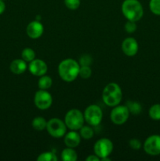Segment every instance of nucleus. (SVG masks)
I'll list each match as a JSON object with an SVG mask.
<instances>
[{
  "instance_id": "f257e3e1",
  "label": "nucleus",
  "mask_w": 160,
  "mask_h": 161,
  "mask_svg": "<svg viewBox=\"0 0 160 161\" xmlns=\"http://www.w3.org/2000/svg\"><path fill=\"white\" fill-rule=\"evenodd\" d=\"M80 64L72 58H67L61 61L58 65V74L61 80L70 83L76 80L79 73Z\"/></svg>"
},
{
  "instance_id": "f03ea898",
  "label": "nucleus",
  "mask_w": 160,
  "mask_h": 161,
  "mask_svg": "<svg viewBox=\"0 0 160 161\" xmlns=\"http://www.w3.org/2000/svg\"><path fill=\"white\" fill-rule=\"evenodd\" d=\"M121 9L124 17L132 21H138L144 15V9L138 0H124Z\"/></svg>"
},
{
  "instance_id": "7ed1b4c3",
  "label": "nucleus",
  "mask_w": 160,
  "mask_h": 161,
  "mask_svg": "<svg viewBox=\"0 0 160 161\" xmlns=\"http://www.w3.org/2000/svg\"><path fill=\"white\" fill-rule=\"evenodd\" d=\"M122 98V91L118 83H110L104 88L102 99L108 106L115 107L119 105Z\"/></svg>"
},
{
  "instance_id": "20e7f679",
  "label": "nucleus",
  "mask_w": 160,
  "mask_h": 161,
  "mask_svg": "<svg viewBox=\"0 0 160 161\" xmlns=\"http://www.w3.org/2000/svg\"><path fill=\"white\" fill-rule=\"evenodd\" d=\"M84 115L80 110L77 108H72L69 110L64 117V123L68 129L72 130H80L84 125Z\"/></svg>"
},
{
  "instance_id": "39448f33",
  "label": "nucleus",
  "mask_w": 160,
  "mask_h": 161,
  "mask_svg": "<svg viewBox=\"0 0 160 161\" xmlns=\"http://www.w3.org/2000/svg\"><path fill=\"white\" fill-rule=\"evenodd\" d=\"M67 126L64 121L58 118H52L47 121L46 130L53 138H61L67 133Z\"/></svg>"
},
{
  "instance_id": "423d86ee",
  "label": "nucleus",
  "mask_w": 160,
  "mask_h": 161,
  "mask_svg": "<svg viewBox=\"0 0 160 161\" xmlns=\"http://www.w3.org/2000/svg\"><path fill=\"white\" fill-rule=\"evenodd\" d=\"M85 121L89 125L96 127L100 124L103 118V112L100 107L97 105H90L85 109L84 113Z\"/></svg>"
},
{
  "instance_id": "0eeeda50",
  "label": "nucleus",
  "mask_w": 160,
  "mask_h": 161,
  "mask_svg": "<svg viewBox=\"0 0 160 161\" xmlns=\"http://www.w3.org/2000/svg\"><path fill=\"white\" fill-rule=\"evenodd\" d=\"M130 111L126 105H116L110 114L111 122L115 125H122L129 119Z\"/></svg>"
},
{
  "instance_id": "6e6552de",
  "label": "nucleus",
  "mask_w": 160,
  "mask_h": 161,
  "mask_svg": "<svg viewBox=\"0 0 160 161\" xmlns=\"http://www.w3.org/2000/svg\"><path fill=\"white\" fill-rule=\"evenodd\" d=\"M94 153L100 159L109 157L113 150V143L108 138H100L94 144Z\"/></svg>"
},
{
  "instance_id": "1a4fd4ad",
  "label": "nucleus",
  "mask_w": 160,
  "mask_h": 161,
  "mask_svg": "<svg viewBox=\"0 0 160 161\" xmlns=\"http://www.w3.org/2000/svg\"><path fill=\"white\" fill-rule=\"evenodd\" d=\"M34 103L39 109H48L53 103V97L47 90L39 89L35 94Z\"/></svg>"
},
{
  "instance_id": "9d476101",
  "label": "nucleus",
  "mask_w": 160,
  "mask_h": 161,
  "mask_svg": "<svg viewBox=\"0 0 160 161\" xmlns=\"http://www.w3.org/2000/svg\"><path fill=\"white\" fill-rule=\"evenodd\" d=\"M144 150L150 156L160 155V135H152L144 142Z\"/></svg>"
},
{
  "instance_id": "9b49d317",
  "label": "nucleus",
  "mask_w": 160,
  "mask_h": 161,
  "mask_svg": "<svg viewBox=\"0 0 160 161\" xmlns=\"http://www.w3.org/2000/svg\"><path fill=\"white\" fill-rule=\"evenodd\" d=\"M121 47L124 54L128 57H133L137 53L139 45L134 38L129 37L122 41Z\"/></svg>"
},
{
  "instance_id": "f8f14e48",
  "label": "nucleus",
  "mask_w": 160,
  "mask_h": 161,
  "mask_svg": "<svg viewBox=\"0 0 160 161\" xmlns=\"http://www.w3.org/2000/svg\"><path fill=\"white\" fill-rule=\"evenodd\" d=\"M28 69L33 75L42 76V75H45L48 71V67H47L46 63L42 60L34 59L31 62H29Z\"/></svg>"
},
{
  "instance_id": "ddd939ff",
  "label": "nucleus",
  "mask_w": 160,
  "mask_h": 161,
  "mask_svg": "<svg viewBox=\"0 0 160 161\" xmlns=\"http://www.w3.org/2000/svg\"><path fill=\"white\" fill-rule=\"evenodd\" d=\"M44 31V27L39 20H33L30 22L26 28V32L28 37L31 39H36L42 36Z\"/></svg>"
},
{
  "instance_id": "4468645a",
  "label": "nucleus",
  "mask_w": 160,
  "mask_h": 161,
  "mask_svg": "<svg viewBox=\"0 0 160 161\" xmlns=\"http://www.w3.org/2000/svg\"><path fill=\"white\" fill-rule=\"evenodd\" d=\"M64 144L66 145L67 147L70 148H75L80 144L81 142V136L80 134L76 132L75 130H71L65 134L64 138Z\"/></svg>"
},
{
  "instance_id": "2eb2a0df",
  "label": "nucleus",
  "mask_w": 160,
  "mask_h": 161,
  "mask_svg": "<svg viewBox=\"0 0 160 161\" xmlns=\"http://www.w3.org/2000/svg\"><path fill=\"white\" fill-rule=\"evenodd\" d=\"M27 66L26 61L23 59H15L11 62L10 64V71L15 75H20L26 71Z\"/></svg>"
},
{
  "instance_id": "dca6fc26",
  "label": "nucleus",
  "mask_w": 160,
  "mask_h": 161,
  "mask_svg": "<svg viewBox=\"0 0 160 161\" xmlns=\"http://www.w3.org/2000/svg\"><path fill=\"white\" fill-rule=\"evenodd\" d=\"M61 159L64 161H76L78 155L73 148L67 147L61 152Z\"/></svg>"
},
{
  "instance_id": "f3484780",
  "label": "nucleus",
  "mask_w": 160,
  "mask_h": 161,
  "mask_svg": "<svg viewBox=\"0 0 160 161\" xmlns=\"http://www.w3.org/2000/svg\"><path fill=\"white\" fill-rule=\"evenodd\" d=\"M47 121L45 120V118L42 117V116H37V117L34 118L31 123L32 127L35 130L38 131H42V130H45L46 128Z\"/></svg>"
},
{
  "instance_id": "a211bd4d",
  "label": "nucleus",
  "mask_w": 160,
  "mask_h": 161,
  "mask_svg": "<svg viewBox=\"0 0 160 161\" xmlns=\"http://www.w3.org/2000/svg\"><path fill=\"white\" fill-rule=\"evenodd\" d=\"M53 84V80L50 76L43 75L40 76L39 82H38V86L41 90H48L51 87Z\"/></svg>"
},
{
  "instance_id": "6ab92c4d",
  "label": "nucleus",
  "mask_w": 160,
  "mask_h": 161,
  "mask_svg": "<svg viewBox=\"0 0 160 161\" xmlns=\"http://www.w3.org/2000/svg\"><path fill=\"white\" fill-rule=\"evenodd\" d=\"M21 58L26 62H31L34 59H35V52L31 48L27 47L22 50Z\"/></svg>"
},
{
  "instance_id": "aec40b11",
  "label": "nucleus",
  "mask_w": 160,
  "mask_h": 161,
  "mask_svg": "<svg viewBox=\"0 0 160 161\" xmlns=\"http://www.w3.org/2000/svg\"><path fill=\"white\" fill-rule=\"evenodd\" d=\"M149 116L153 120H160V104L152 105L148 111Z\"/></svg>"
},
{
  "instance_id": "412c9836",
  "label": "nucleus",
  "mask_w": 160,
  "mask_h": 161,
  "mask_svg": "<svg viewBox=\"0 0 160 161\" xmlns=\"http://www.w3.org/2000/svg\"><path fill=\"white\" fill-rule=\"evenodd\" d=\"M94 131L93 128L89 126H84L80 128V136L81 138H84V139H90L93 137Z\"/></svg>"
},
{
  "instance_id": "4be33fe9",
  "label": "nucleus",
  "mask_w": 160,
  "mask_h": 161,
  "mask_svg": "<svg viewBox=\"0 0 160 161\" xmlns=\"http://www.w3.org/2000/svg\"><path fill=\"white\" fill-rule=\"evenodd\" d=\"M38 161H57L58 158L56 154L53 152H44L39 154L37 157Z\"/></svg>"
},
{
  "instance_id": "5701e85b",
  "label": "nucleus",
  "mask_w": 160,
  "mask_h": 161,
  "mask_svg": "<svg viewBox=\"0 0 160 161\" xmlns=\"http://www.w3.org/2000/svg\"><path fill=\"white\" fill-rule=\"evenodd\" d=\"M126 106L128 108L130 113L132 114H139L141 113V110H142V107L141 105L139 102H127Z\"/></svg>"
},
{
  "instance_id": "b1692460",
  "label": "nucleus",
  "mask_w": 160,
  "mask_h": 161,
  "mask_svg": "<svg viewBox=\"0 0 160 161\" xmlns=\"http://www.w3.org/2000/svg\"><path fill=\"white\" fill-rule=\"evenodd\" d=\"M149 8L152 14L160 16V0H150Z\"/></svg>"
},
{
  "instance_id": "393cba45",
  "label": "nucleus",
  "mask_w": 160,
  "mask_h": 161,
  "mask_svg": "<svg viewBox=\"0 0 160 161\" xmlns=\"http://www.w3.org/2000/svg\"><path fill=\"white\" fill-rule=\"evenodd\" d=\"M92 75V69H90L89 66H81L79 69V73L78 75L81 77L82 79H89Z\"/></svg>"
},
{
  "instance_id": "a878e982",
  "label": "nucleus",
  "mask_w": 160,
  "mask_h": 161,
  "mask_svg": "<svg viewBox=\"0 0 160 161\" xmlns=\"http://www.w3.org/2000/svg\"><path fill=\"white\" fill-rule=\"evenodd\" d=\"M64 5L67 9L71 10H75L78 9L81 4L80 0H64Z\"/></svg>"
},
{
  "instance_id": "bb28decb",
  "label": "nucleus",
  "mask_w": 160,
  "mask_h": 161,
  "mask_svg": "<svg viewBox=\"0 0 160 161\" xmlns=\"http://www.w3.org/2000/svg\"><path fill=\"white\" fill-rule=\"evenodd\" d=\"M125 30L126 32L128 33H133L136 30V24L135 21H132V20H128L126 23L125 24Z\"/></svg>"
},
{
  "instance_id": "cd10ccee",
  "label": "nucleus",
  "mask_w": 160,
  "mask_h": 161,
  "mask_svg": "<svg viewBox=\"0 0 160 161\" xmlns=\"http://www.w3.org/2000/svg\"><path fill=\"white\" fill-rule=\"evenodd\" d=\"M92 58L88 54H84L79 58V64L81 66H89L92 63Z\"/></svg>"
},
{
  "instance_id": "c85d7f7f",
  "label": "nucleus",
  "mask_w": 160,
  "mask_h": 161,
  "mask_svg": "<svg viewBox=\"0 0 160 161\" xmlns=\"http://www.w3.org/2000/svg\"><path fill=\"white\" fill-rule=\"evenodd\" d=\"M129 145L134 150H139L141 148V146H142L141 142L139 139H136V138H132V139H130L129 141Z\"/></svg>"
},
{
  "instance_id": "c756f323",
  "label": "nucleus",
  "mask_w": 160,
  "mask_h": 161,
  "mask_svg": "<svg viewBox=\"0 0 160 161\" xmlns=\"http://www.w3.org/2000/svg\"><path fill=\"white\" fill-rule=\"evenodd\" d=\"M86 161H99L100 158L97 155H89V157L86 158Z\"/></svg>"
},
{
  "instance_id": "7c9ffc66",
  "label": "nucleus",
  "mask_w": 160,
  "mask_h": 161,
  "mask_svg": "<svg viewBox=\"0 0 160 161\" xmlns=\"http://www.w3.org/2000/svg\"><path fill=\"white\" fill-rule=\"evenodd\" d=\"M5 9H6V5H5L4 1L0 0V14H3L5 11Z\"/></svg>"
},
{
  "instance_id": "2f4dec72",
  "label": "nucleus",
  "mask_w": 160,
  "mask_h": 161,
  "mask_svg": "<svg viewBox=\"0 0 160 161\" xmlns=\"http://www.w3.org/2000/svg\"><path fill=\"white\" fill-rule=\"evenodd\" d=\"M102 161H111V159L108 158V157H104V158L101 159Z\"/></svg>"
},
{
  "instance_id": "473e14b6",
  "label": "nucleus",
  "mask_w": 160,
  "mask_h": 161,
  "mask_svg": "<svg viewBox=\"0 0 160 161\" xmlns=\"http://www.w3.org/2000/svg\"><path fill=\"white\" fill-rule=\"evenodd\" d=\"M3 1H4V0H3Z\"/></svg>"
}]
</instances>
